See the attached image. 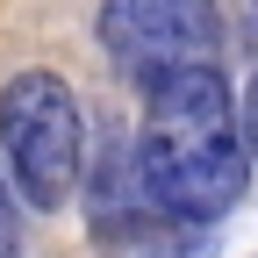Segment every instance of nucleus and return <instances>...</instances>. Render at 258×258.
I'll return each instance as SVG.
<instances>
[{
  "instance_id": "obj_3",
  "label": "nucleus",
  "mask_w": 258,
  "mask_h": 258,
  "mask_svg": "<svg viewBox=\"0 0 258 258\" xmlns=\"http://www.w3.org/2000/svg\"><path fill=\"white\" fill-rule=\"evenodd\" d=\"M101 50L137 86L179 64H222V8L215 0H101Z\"/></svg>"
},
{
  "instance_id": "obj_4",
  "label": "nucleus",
  "mask_w": 258,
  "mask_h": 258,
  "mask_svg": "<svg viewBox=\"0 0 258 258\" xmlns=\"http://www.w3.org/2000/svg\"><path fill=\"white\" fill-rule=\"evenodd\" d=\"M0 258H22V215H15V186L0 179Z\"/></svg>"
},
{
  "instance_id": "obj_2",
  "label": "nucleus",
  "mask_w": 258,
  "mask_h": 258,
  "mask_svg": "<svg viewBox=\"0 0 258 258\" xmlns=\"http://www.w3.org/2000/svg\"><path fill=\"white\" fill-rule=\"evenodd\" d=\"M0 151H8L15 194L29 208H64L86 172V122L57 72H15L0 86Z\"/></svg>"
},
{
  "instance_id": "obj_6",
  "label": "nucleus",
  "mask_w": 258,
  "mask_h": 258,
  "mask_svg": "<svg viewBox=\"0 0 258 258\" xmlns=\"http://www.w3.org/2000/svg\"><path fill=\"white\" fill-rule=\"evenodd\" d=\"M251 22H258V0H251Z\"/></svg>"
},
{
  "instance_id": "obj_5",
  "label": "nucleus",
  "mask_w": 258,
  "mask_h": 258,
  "mask_svg": "<svg viewBox=\"0 0 258 258\" xmlns=\"http://www.w3.org/2000/svg\"><path fill=\"white\" fill-rule=\"evenodd\" d=\"M237 137H244V151H251V165H258V72H251V86H244V101H237Z\"/></svg>"
},
{
  "instance_id": "obj_1",
  "label": "nucleus",
  "mask_w": 258,
  "mask_h": 258,
  "mask_svg": "<svg viewBox=\"0 0 258 258\" xmlns=\"http://www.w3.org/2000/svg\"><path fill=\"white\" fill-rule=\"evenodd\" d=\"M144 129L129 144L137 194L158 222H208L244 201L251 151L237 137V101L222 86V64H179L144 86Z\"/></svg>"
}]
</instances>
